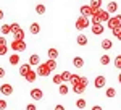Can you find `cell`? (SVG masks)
I'll list each match as a JSON object with an SVG mask.
<instances>
[{"mask_svg":"<svg viewBox=\"0 0 121 110\" xmlns=\"http://www.w3.org/2000/svg\"><path fill=\"white\" fill-rule=\"evenodd\" d=\"M91 26V19L86 18V16H79V18L76 19V29L78 31H84L86 28Z\"/></svg>","mask_w":121,"mask_h":110,"instance_id":"obj_1","label":"cell"},{"mask_svg":"<svg viewBox=\"0 0 121 110\" xmlns=\"http://www.w3.org/2000/svg\"><path fill=\"white\" fill-rule=\"evenodd\" d=\"M10 49L11 50H15V52H24L26 50V42L24 41H11V44H10Z\"/></svg>","mask_w":121,"mask_h":110,"instance_id":"obj_2","label":"cell"},{"mask_svg":"<svg viewBox=\"0 0 121 110\" xmlns=\"http://www.w3.org/2000/svg\"><path fill=\"white\" fill-rule=\"evenodd\" d=\"M107 26L110 28V29H115V28H120L121 29V15L110 16V19L107 21Z\"/></svg>","mask_w":121,"mask_h":110,"instance_id":"obj_3","label":"cell"},{"mask_svg":"<svg viewBox=\"0 0 121 110\" xmlns=\"http://www.w3.org/2000/svg\"><path fill=\"white\" fill-rule=\"evenodd\" d=\"M94 15H95L97 18L100 19V23H107V21L110 19V15L107 13V10H102V8H99V10H94Z\"/></svg>","mask_w":121,"mask_h":110,"instance_id":"obj_4","label":"cell"},{"mask_svg":"<svg viewBox=\"0 0 121 110\" xmlns=\"http://www.w3.org/2000/svg\"><path fill=\"white\" fill-rule=\"evenodd\" d=\"M36 73H37V76H44V78H47L52 71H50V68H48V66L45 65V62H44V63L37 65V71H36Z\"/></svg>","mask_w":121,"mask_h":110,"instance_id":"obj_5","label":"cell"},{"mask_svg":"<svg viewBox=\"0 0 121 110\" xmlns=\"http://www.w3.org/2000/svg\"><path fill=\"white\" fill-rule=\"evenodd\" d=\"M105 84H107V78H105V76H102V74H99V76L94 79V86H95L97 89L105 87Z\"/></svg>","mask_w":121,"mask_h":110,"instance_id":"obj_6","label":"cell"},{"mask_svg":"<svg viewBox=\"0 0 121 110\" xmlns=\"http://www.w3.org/2000/svg\"><path fill=\"white\" fill-rule=\"evenodd\" d=\"M29 96H31L34 101H42V97H44V92H42V89H39V87H34V89H31Z\"/></svg>","mask_w":121,"mask_h":110,"instance_id":"obj_7","label":"cell"},{"mask_svg":"<svg viewBox=\"0 0 121 110\" xmlns=\"http://www.w3.org/2000/svg\"><path fill=\"white\" fill-rule=\"evenodd\" d=\"M79 11H81V16H86V18H89V16H92V15H94V10L91 8L89 5H82Z\"/></svg>","mask_w":121,"mask_h":110,"instance_id":"obj_8","label":"cell"},{"mask_svg":"<svg viewBox=\"0 0 121 110\" xmlns=\"http://www.w3.org/2000/svg\"><path fill=\"white\" fill-rule=\"evenodd\" d=\"M0 92H2L3 96H11V94H13V86H11V84H2V86H0Z\"/></svg>","mask_w":121,"mask_h":110,"instance_id":"obj_9","label":"cell"},{"mask_svg":"<svg viewBox=\"0 0 121 110\" xmlns=\"http://www.w3.org/2000/svg\"><path fill=\"white\" fill-rule=\"evenodd\" d=\"M103 31H105V26H103V24H95V26H92V34L94 36H102Z\"/></svg>","mask_w":121,"mask_h":110,"instance_id":"obj_10","label":"cell"},{"mask_svg":"<svg viewBox=\"0 0 121 110\" xmlns=\"http://www.w3.org/2000/svg\"><path fill=\"white\" fill-rule=\"evenodd\" d=\"M76 42H78V46L84 47V46H87L89 39H87V36H86V34H79V36L76 37Z\"/></svg>","mask_w":121,"mask_h":110,"instance_id":"obj_11","label":"cell"},{"mask_svg":"<svg viewBox=\"0 0 121 110\" xmlns=\"http://www.w3.org/2000/svg\"><path fill=\"white\" fill-rule=\"evenodd\" d=\"M116 11H118V3L112 0V2H110V3L107 5V13L110 15V13H116Z\"/></svg>","mask_w":121,"mask_h":110,"instance_id":"obj_12","label":"cell"},{"mask_svg":"<svg viewBox=\"0 0 121 110\" xmlns=\"http://www.w3.org/2000/svg\"><path fill=\"white\" fill-rule=\"evenodd\" d=\"M29 65H31V66H32V65H34V66L40 65V57H39L37 54H32L29 57Z\"/></svg>","mask_w":121,"mask_h":110,"instance_id":"obj_13","label":"cell"},{"mask_svg":"<svg viewBox=\"0 0 121 110\" xmlns=\"http://www.w3.org/2000/svg\"><path fill=\"white\" fill-rule=\"evenodd\" d=\"M31 70H32V68H31V65H29V63L21 65V66H19V74H21V76L24 78V76H26V74H28L29 71H31Z\"/></svg>","mask_w":121,"mask_h":110,"instance_id":"obj_14","label":"cell"},{"mask_svg":"<svg viewBox=\"0 0 121 110\" xmlns=\"http://www.w3.org/2000/svg\"><path fill=\"white\" fill-rule=\"evenodd\" d=\"M100 46H102L103 50H112L113 49V42H112V39H103Z\"/></svg>","mask_w":121,"mask_h":110,"instance_id":"obj_15","label":"cell"},{"mask_svg":"<svg viewBox=\"0 0 121 110\" xmlns=\"http://www.w3.org/2000/svg\"><path fill=\"white\" fill-rule=\"evenodd\" d=\"M29 32L34 34V36H37L39 32H40V26H39V23H32V24L29 26Z\"/></svg>","mask_w":121,"mask_h":110,"instance_id":"obj_16","label":"cell"},{"mask_svg":"<svg viewBox=\"0 0 121 110\" xmlns=\"http://www.w3.org/2000/svg\"><path fill=\"white\" fill-rule=\"evenodd\" d=\"M47 57H48L50 60H56V58H58V50L53 49V47L48 49V50H47Z\"/></svg>","mask_w":121,"mask_h":110,"instance_id":"obj_17","label":"cell"},{"mask_svg":"<svg viewBox=\"0 0 121 110\" xmlns=\"http://www.w3.org/2000/svg\"><path fill=\"white\" fill-rule=\"evenodd\" d=\"M24 78H26V81H28V82H34L36 79H37V73H36L34 70H31V71H29Z\"/></svg>","mask_w":121,"mask_h":110,"instance_id":"obj_18","label":"cell"},{"mask_svg":"<svg viewBox=\"0 0 121 110\" xmlns=\"http://www.w3.org/2000/svg\"><path fill=\"white\" fill-rule=\"evenodd\" d=\"M73 65H74L76 68H82L84 66V58L82 57H74V58H73Z\"/></svg>","mask_w":121,"mask_h":110,"instance_id":"obj_19","label":"cell"},{"mask_svg":"<svg viewBox=\"0 0 121 110\" xmlns=\"http://www.w3.org/2000/svg\"><path fill=\"white\" fill-rule=\"evenodd\" d=\"M73 86V92H76V94H82L84 91H86V87L84 86H81L79 82H76V84H71Z\"/></svg>","mask_w":121,"mask_h":110,"instance_id":"obj_20","label":"cell"},{"mask_svg":"<svg viewBox=\"0 0 121 110\" xmlns=\"http://www.w3.org/2000/svg\"><path fill=\"white\" fill-rule=\"evenodd\" d=\"M8 60H10V65H19V55L18 54H11Z\"/></svg>","mask_w":121,"mask_h":110,"instance_id":"obj_21","label":"cell"},{"mask_svg":"<svg viewBox=\"0 0 121 110\" xmlns=\"http://www.w3.org/2000/svg\"><path fill=\"white\" fill-rule=\"evenodd\" d=\"M89 7H91L92 10H99L100 7H102V0H91Z\"/></svg>","mask_w":121,"mask_h":110,"instance_id":"obj_22","label":"cell"},{"mask_svg":"<svg viewBox=\"0 0 121 110\" xmlns=\"http://www.w3.org/2000/svg\"><path fill=\"white\" fill-rule=\"evenodd\" d=\"M13 39H15V41H24V31H23V28L19 29L18 32L13 34Z\"/></svg>","mask_w":121,"mask_h":110,"instance_id":"obj_23","label":"cell"},{"mask_svg":"<svg viewBox=\"0 0 121 110\" xmlns=\"http://www.w3.org/2000/svg\"><path fill=\"white\" fill-rule=\"evenodd\" d=\"M0 32H2L3 36L10 34V32H11V26H10V24H2V28H0Z\"/></svg>","mask_w":121,"mask_h":110,"instance_id":"obj_24","label":"cell"},{"mask_svg":"<svg viewBox=\"0 0 121 110\" xmlns=\"http://www.w3.org/2000/svg\"><path fill=\"white\" fill-rule=\"evenodd\" d=\"M58 92H60L61 96H66V94L69 92V87H68L65 82H63V84H60V87H58Z\"/></svg>","mask_w":121,"mask_h":110,"instance_id":"obj_25","label":"cell"},{"mask_svg":"<svg viewBox=\"0 0 121 110\" xmlns=\"http://www.w3.org/2000/svg\"><path fill=\"white\" fill-rule=\"evenodd\" d=\"M110 63H112V58H110L107 54L100 57V65H110Z\"/></svg>","mask_w":121,"mask_h":110,"instance_id":"obj_26","label":"cell"},{"mask_svg":"<svg viewBox=\"0 0 121 110\" xmlns=\"http://www.w3.org/2000/svg\"><path fill=\"white\" fill-rule=\"evenodd\" d=\"M86 105H87V102H86V99H82V97L76 101V107H78V109L82 110V109H86Z\"/></svg>","mask_w":121,"mask_h":110,"instance_id":"obj_27","label":"cell"},{"mask_svg":"<svg viewBox=\"0 0 121 110\" xmlns=\"http://www.w3.org/2000/svg\"><path fill=\"white\" fill-rule=\"evenodd\" d=\"M105 94H107V97H108V99H113V97L116 96V89H115V87H108Z\"/></svg>","mask_w":121,"mask_h":110,"instance_id":"obj_28","label":"cell"},{"mask_svg":"<svg viewBox=\"0 0 121 110\" xmlns=\"http://www.w3.org/2000/svg\"><path fill=\"white\" fill-rule=\"evenodd\" d=\"M45 65L50 68V71H53V70L56 68V60H50V58H48V60L45 62Z\"/></svg>","mask_w":121,"mask_h":110,"instance_id":"obj_29","label":"cell"},{"mask_svg":"<svg viewBox=\"0 0 121 110\" xmlns=\"http://www.w3.org/2000/svg\"><path fill=\"white\" fill-rule=\"evenodd\" d=\"M45 11H47V8H45V5H42V3H39L37 7H36V13L37 15H44Z\"/></svg>","mask_w":121,"mask_h":110,"instance_id":"obj_30","label":"cell"},{"mask_svg":"<svg viewBox=\"0 0 121 110\" xmlns=\"http://www.w3.org/2000/svg\"><path fill=\"white\" fill-rule=\"evenodd\" d=\"M112 34L115 39H118V41H121V29L120 28H115V29H112Z\"/></svg>","mask_w":121,"mask_h":110,"instance_id":"obj_31","label":"cell"},{"mask_svg":"<svg viewBox=\"0 0 121 110\" xmlns=\"http://www.w3.org/2000/svg\"><path fill=\"white\" fill-rule=\"evenodd\" d=\"M69 79H71V73H69V71H63V73H61V81L63 82L68 81L69 82Z\"/></svg>","mask_w":121,"mask_h":110,"instance_id":"obj_32","label":"cell"},{"mask_svg":"<svg viewBox=\"0 0 121 110\" xmlns=\"http://www.w3.org/2000/svg\"><path fill=\"white\" fill-rule=\"evenodd\" d=\"M52 79H53V82L58 84V86H60V84H63V81H61V74H60V73L53 74V78H52Z\"/></svg>","mask_w":121,"mask_h":110,"instance_id":"obj_33","label":"cell"},{"mask_svg":"<svg viewBox=\"0 0 121 110\" xmlns=\"http://www.w3.org/2000/svg\"><path fill=\"white\" fill-rule=\"evenodd\" d=\"M113 65H115L118 70H121V55H116V57H115V60H113Z\"/></svg>","mask_w":121,"mask_h":110,"instance_id":"obj_34","label":"cell"},{"mask_svg":"<svg viewBox=\"0 0 121 110\" xmlns=\"http://www.w3.org/2000/svg\"><path fill=\"white\" fill-rule=\"evenodd\" d=\"M79 74H76V73H71V79H69V82L71 84H76V82H79Z\"/></svg>","mask_w":121,"mask_h":110,"instance_id":"obj_35","label":"cell"},{"mask_svg":"<svg viewBox=\"0 0 121 110\" xmlns=\"http://www.w3.org/2000/svg\"><path fill=\"white\" fill-rule=\"evenodd\" d=\"M10 26H11V34H15V32H18L19 29H21V26H19L18 23H11Z\"/></svg>","mask_w":121,"mask_h":110,"instance_id":"obj_36","label":"cell"},{"mask_svg":"<svg viewBox=\"0 0 121 110\" xmlns=\"http://www.w3.org/2000/svg\"><path fill=\"white\" fill-rule=\"evenodd\" d=\"M79 84L84 86V87H87V86H89V79H87L86 76H81V78H79Z\"/></svg>","mask_w":121,"mask_h":110,"instance_id":"obj_37","label":"cell"},{"mask_svg":"<svg viewBox=\"0 0 121 110\" xmlns=\"http://www.w3.org/2000/svg\"><path fill=\"white\" fill-rule=\"evenodd\" d=\"M7 107H8L7 101L5 99H0V110H7Z\"/></svg>","mask_w":121,"mask_h":110,"instance_id":"obj_38","label":"cell"},{"mask_svg":"<svg viewBox=\"0 0 121 110\" xmlns=\"http://www.w3.org/2000/svg\"><path fill=\"white\" fill-rule=\"evenodd\" d=\"M5 46H8L7 44V39H5V36H2L0 37V47H5Z\"/></svg>","mask_w":121,"mask_h":110,"instance_id":"obj_39","label":"cell"},{"mask_svg":"<svg viewBox=\"0 0 121 110\" xmlns=\"http://www.w3.org/2000/svg\"><path fill=\"white\" fill-rule=\"evenodd\" d=\"M7 52H8V46L0 47V55H7Z\"/></svg>","mask_w":121,"mask_h":110,"instance_id":"obj_40","label":"cell"},{"mask_svg":"<svg viewBox=\"0 0 121 110\" xmlns=\"http://www.w3.org/2000/svg\"><path fill=\"white\" fill-rule=\"evenodd\" d=\"M26 110H37V107H36V104H28Z\"/></svg>","mask_w":121,"mask_h":110,"instance_id":"obj_41","label":"cell"},{"mask_svg":"<svg viewBox=\"0 0 121 110\" xmlns=\"http://www.w3.org/2000/svg\"><path fill=\"white\" fill-rule=\"evenodd\" d=\"M53 110H65V107L61 105V104H58V105H55V109Z\"/></svg>","mask_w":121,"mask_h":110,"instance_id":"obj_42","label":"cell"},{"mask_svg":"<svg viewBox=\"0 0 121 110\" xmlns=\"http://www.w3.org/2000/svg\"><path fill=\"white\" fill-rule=\"evenodd\" d=\"M0 78H5V70L0 66Z\"/></svg>","mask_w":121,"mask_h":110,"instance_id":"obj_43","label":"cell"},{"mask_svg":"<svg viewBox=\"0 0 121 110\" xmlns=\"http://www.w3.org/2000/svg\"><path fill=\"white\" fill-rule=\"evenodd\" d=\"M91 110H103V109H102V107H100V105H94V107H92V109H91Z\"/></svg>","mask_w":121,"mask_h":110,"instance_id":"obj_44","label":"cell"},{"mask_svg":"<svg viewBox=\"0 0 121 110\" xmlns=\"http://www.w3.org/2000/svg\"><path fill=\"white\" fill-rule=\"evenodd\" d=\"M3 16H5V13H3V11H2V10H0V21H2V19H3Z\"/></svg>","mask_w":121,"mask_h":110,"instance_id":"obj_45","label":"cell"},{"mask_svg":"<svg viewBox=\"0 0 121 110\" xmlns=\"http://www.w3.org/2000/svg\"><path fill=\"white\" fill-rule=\"evenodd\" d=\"M118 81H120V84H121V73L118 74Z\"/></svg>","mask_w":121,"mask_h":110,"instance_id":"obj_46","label":"cell"}]
</instances>
